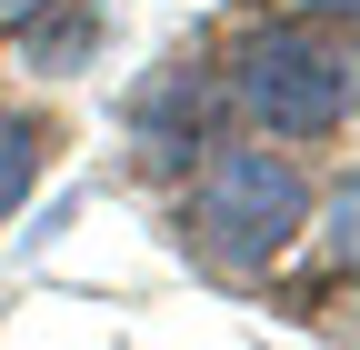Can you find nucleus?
Returning a JSON list of instances; mask_svg holds the SVG:
<instances>
[{
  "label": "nucleus",
  "instance_id": "0eeeda50",
  "mask_svg": "<svg viewBox=\"0 0 360 350\" xmlns=\"http://www.w3.org/2000/svg\"><path fill=\"white\" fill-rule=\"evenodd\" d=\"M350 70H360V60H350ZM350 101H360V80H350Z\"/></svg>",
  "mask_w": 360,
  "mask_h": 350
},
{
  "label": "nucleus",
  "instance_id": "f03ea898",
  "mask_svg": "<svg viewBox=\"0 0 360 350\" xmlns=\"http://www.w3.org/2000/svg\"><path fill=\"white\" fill-rule=\"evenodd\" d=\"M220 91L270 141H330L350 120V51L321 20H250L231 40V60H220Z\"/></svg>",
  "mask_w": 360,
  "mask_h": 350
},
{
  "label": "nucleus",
  "instance_id": "f257e3e1",
  "mask_svg": "<svg viewBox=\"0 0 360 350\" xmlns=\"http://www.w3.org/2000/svg\"><path fill=\"white\" fill-rule=\"evenodd\" d=\"M310 231V170L270 141H210L180 200V240L220 280H260L270 260Z\"/></svg>",
  "mask_w": 360,
  "mask_h": 350
},
{
  "label": "nucleus",
  "instance_id": "39448f33",
  "mask_svg": "<svg viewBox=\"0 0 360 350\" xmlns=\"http://www.w3.org/2000/svg\"><path fill=\"white\" fill-rule=\"evenodd\" d=\"M330 250L350 260V271H360V181H350V190L330 200Z\"/></svg>",
  "mask_w": 360,
  "mask_h": 350
},
{
  "label": "nucleus",
  "instance_id": "423d86ee",
  "mask_svg": "<svg viewBox=\"0 0 360 350\" xmlns=\"http://www.w3.org/2000/svg\"><path fill=\"white\" fill-rule=\"evenodd\" d=\"M40 11H51V0H0V40H11V30H30Z\"/></svg>",
  "mask_w": 360,
  "mask_h": 350
},
{
  "label": "nucleus",
  "instance_id": "20e7f679",
  "mask_svg": "<svg viewBox=\"0 0 360 350\" xmlns=\"http://www.w3.org/2000/svg\"><path fill=\"white\" fill-rule=\"evenodd\" d=\"M40 160H51V130H40L30 110L0 101V221H11V210L40 190Z\"/></svg>",
  "mask_w": 360,
  "mask_h": 350
},
{
  "label": "nucleus",
  "instance_id": "7ed1b4c3",
  "mask_svg": "<svg viewBox=\"0 0 360 350\" xmlns=\"http://www.w3.org/2000/svg\"><path fill=\"white\" fill-rule=\"evenodd\" d=\"M141 150L150 160H191V150H210L200 141V70H160L150 91H141Z\"/></svg>",
  "mask_w": 360,
  "mask_h": 350
}]
</instances>
